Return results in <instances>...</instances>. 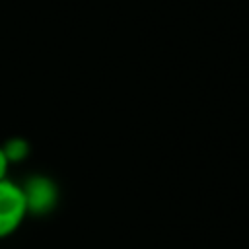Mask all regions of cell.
I'll return each mask as SVG.
<instances>
[{
  "instance_id": "obj_1",
  "label": "cell",
  "mask_w": 249,
  "mask_h": 249,
  "mask_svg": "<svg viewBox=\"0 0 249 249\" xmlns=\"http://www.w3.org/2000/svg\"><path fill=\"white\" fill-rule=\"evenodd\" d=\"M27 204L21 185L2 179L0 181V239L10 237L25 220Z\"/></svg>"
},
{
  "instance_id": "obj_2",
  "label": "cell",
  "mask_w": 249,
  "mask_h": 249,
  "mask_svg": "<svg viewBox=\"0 0 249 249\" xmlns=\"http://www.w3.org/2000/svg\"><path fill=\"white\" fill-rule=\"evenodd\" d=\"M27 214H49L58 202L56 183L45 175H33L21 185Z\"/></svg>"
},
{
  "instance_id": "obj_3",
  "label": "cell",
  "mask_w": 249,
  "mask_h": 249,
  "mask_svg": "<svg viewBox=\"0 0 249 249\" xmlns=\"http://www.w3.org/2000/svg\"><path fill=\"white\" fill-rule=\"evenodd\" d=\"M2 148H4V154H6V158H8L10 163L23 160L27 156V152H29V146H27V142L23 138H12Z\"/></svg>"
},
{
  "instance_id": "obj_4",
  "label": "cell",
  "mask_w": 249,
  "mask_h": 249,
  "mask_svg": "<svg viewBox=\"0 0 249 249\" xmlns=\"http://www.w3.org/2000/svg\"><path fill=\"white\" fill-rule=\"evenodd\" d=\"M8 165H10V161H8L6 154H4V148L0 146V181H2V179H6V171H8Z\"/></svg>"
}]
</instances>
